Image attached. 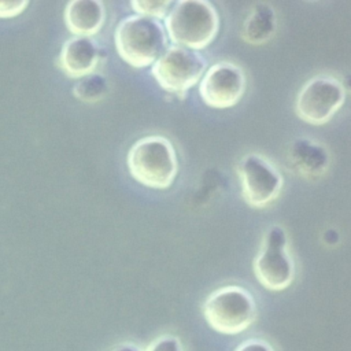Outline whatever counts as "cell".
I'll list each match as a JSON object with an SVG mask.
<instances>
[{"label":"cell","instance_id":"12","mask_svg":"<svg viewBox=\"0 0 351 351\" xmlns=\"http://www.w3.org/2000/svg\"><path fill=\"white\" fill-rule=\"evenodd\" d=\"M276 32V14L269 4L259 3L245 19L241 36L247 43L262 44Z\"/></svg>","mask_w":351,"mask_h":351},{"label":"cell","instance_id":"14","mask_svg":"<svg viewBox=\"0 0 351 351\" xmlns=\"http://www.w3.org/2000/svg\"><path fill=\"white\" fill-rule=\"evenodd\" d=\"M173 1H147V0H133L130 1V7L138 15L160 19L166 18Z\"/></svg>","mask_w":351,"mask_h":351},{"label":"cell","instance_id":"2","mask_svg":"<svg viewBox=\"0 0 351 351\" xmlns=\"http://www.w3.org/2000/svg\"><path fill=\"white\" fill-rule=\"evenodd\" d=\"M165 30L176 45L199 51L215 38L219 30V15L206 0H180L169 10Z\"/></svg>","mask_w":351,"mask_h":351},{"label":"cell","instance_id":"11","mask_svg":"<svg viewBox=\"0 0 351 351\" xmlns=\"http://www.w3.org/2000/svg\"><path fill=\"white\" fill-rule=\"evenodd\" d=\"M63 16L70 33L90 37L103 27L106 8L99 0H73L66 4Z\"/></svg>","mask_w":351,"mask_h":351},{"label":"cell","instance_id":"9","mask_svg":"<svg viewBox=\"0 0 351 351\" xmlns=\"http://www.w3.org/2000/svg\"><path fill=\"white\" fill-rule=\"evenodd\" d=\"M244 70L232 62L210 66L199 84V95L213 108H229L240 101L245 92Z\"/></svg>","mask_w":351,"mask_h":351},{"label":"cell","instance_id":"5","mask_svg":"<svg viewBox=\"0 0 351 351\" xmlns=\"http://www.w3.org/2000/svg\"><path fill=\"white\" fill-rule=\"evenodd\" d=\"M207 69L206 58L199 52L180 45H167L154 62L151 74L159 86L182 96L203 77Z\"/></svg>","mask_w":351,"mask_h":351},{"label":"cell","instance_id":"6","mask_svg":"<svg viewBox=\"0 0 351 351\" xmlns=\"http://www.w3.org/2000/svg\"><path fill=\"white\" fill-rule=\"evenodd\" d=\"M254 273L258 281L270 291H282L295 277V263L288 251V239L280 225H271L254 259Z\"/></svg>","mask_w":351,"mask_h":351},{"label":"cell","instance_id":"13","mask_svg":"<svg viewBox=\"0 0 351 351\" xmlns=\"http://www.w3.org/2000/svg\"><path fill=\"white\" fill-rule=\"evenodd\" d=\"M108 85L103 75L89 74L73 86V95L82 101H97L107 93Z\"/></svg>","mask_w":351,"mask_h":351},{"label":"cell","instance_id":"8","mask_svg":"<svg viewBox=\"0 0 351 351\" xmlns=\"http://www.w3.org/2000/svg\"><path fill=\"white\" fill-rule=\"evenodd\" d=\"M244 200L262 208L277 199L282 189V176L278 169L263 155L250 152L244 155L237 166Z\"/></svg>","mask_w":351,"mask_h":351},{"label":"cell","instance_id":"4","mask_svg":"<svg viewBox=\"0 0 351 351\" xmlns=\"http://www.w3.org/2000/svg\"><path fill=\"white\" fill-rule=\"evenodd\" d=\"M202 310L207 324L223 335L241 333L256 318L254 296L239 285L215 289L207 296Z\"/></svg>","mask_w":351,"mask_h":351},{"label":"cell","instance_id":"7","mask_svg":"<svg viewBox=\"0 0 351 351\" xmlns=\"http://www.w3.org/2000/svg\"><path fill=\"white\" fill-rule=\"evenodd\" d=\"M346 89L333 75L319 74L310 78L300 88L296 101V115L311 125L326 123L343 106Z\"/></svg>","mask_w":351,"mask_h":351},{"label":"cell","instance_id":"10","mask_svg":"<svg viewBox=\"0 0 351 351\" xmlns=\"http://www.w3.org/2000/svg\"><path fill=\"white\" fill-rule=\"evenodd\" d=\"M101 47L92 37L73 36L62 45L58 64L70 78H82L93 73L100 62Z\"/></svg>","mask_w":351,"mask_h":351},{"label":"cell","instance_id":"18","mask_svg":"<svg viewBox=\"0 0 351 351\" xmlns=\"http://www.w3.org/2000/svg\"><path fill=\"white\" fill-rule=\"evenodd\" d=\"M111 351H143V350L133 343H122V344H118L117 347H114Z\"/></svg>","mask_w":351,"mask_h":351},{"label":"cell","instance_id":"3","mask_svg":"<svg viewBox=\"0 0 351 351\" xmlns=\"http://www.w3.org/2000/svg\"><path fill=\"white\" fill-rule=\"evenodd\" d=\"M130 176L154 189L169 188L178 173V159L171 141L159 134L138 138L128 151Z\"/></svg>","mask_w":351,"mask_h":351},{"label":"cell","instance_id":"16","mask_svg":"<svg viewBox=\"0 0 351 351\" xmlns=\"http://www.w3.org/2000/svg\"><path fill=\"white\" fill-rule=\"evenodd\" d=\"M29 1H0V18H10L19 15L26 7Z\"/></svg>","mask_w":351,"mask_h":351},{"label":"cell","instance_id":"15","mask_svg":"<svg viewBox=\"0 0 351 351\" xmlns=\"http://www.w3.org/2000/svg\"><path fill=\"white\" fill-rule=\"evenodd\" d=\"M144 351H182V344L178 337L165 335L155 339Z\"/></svg>","mask_w":351,"mask_h":351},{"label":"cell","instance_id":"17","mask_svg":"<svg viewBox=\"0 0 351 351\" xmlns=\"http://www.w3.org/2000/svg\"><path fill=\"white\" fill-rule=\"evenodd\" d=\"M234 351H274L269 343L261 339H250L239 344Z\"/></svg>","mask_w":351,"mask_h":351},{"label":"cell","instance_id":"1","mask_svg":"<svg viewBox=\"0 0 351 351\" xmlns=\"http://www.w3.org/2000/svg\"><path fill=\"white\" fill-rule=\"evenodd\" d=\"M119 56L130 66H152L167 48V37L159 19L132 14L119 21L114 33Z\"/></svg>","mask_w":351,"mask_h":351}]
</instances>
